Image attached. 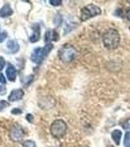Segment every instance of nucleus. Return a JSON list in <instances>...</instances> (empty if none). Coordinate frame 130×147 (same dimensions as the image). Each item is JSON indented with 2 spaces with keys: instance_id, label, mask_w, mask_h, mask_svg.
I'll return each mask as SVG.
<instances>
[{
  "instance_id": "bb28decb",
  "label": "nucleus",
  "mask_w": 130,
  "mask_h": 147,
  "mask_svg": "<svg viewBox=\"0 0 130 147\" xmlns=\"http://www.w3.org/2000/svg\"><path fill=\"white\" fill-rule=\"evenodd\" d=\"M129 30H130V27H129Z\"/></svg>"
},
{
  "instance_id": "7ed1b4c3",
  "label": "nucleus",
  "mask_w": 130,
  "mask_h": 147,
  "mask_svg": "<svg viewBox=\"0 0 130 147\" xmlns=\"http://www.w3.org/2000/svg\"><path fill=\"white\" fill-rule=\"evenodd\" d=\"M77 54L76 49L70 44H65L59 50V58L64 63H70L75 59Z\"/></svg>"
},
{
  "instance_id": "423d86ee",
  "label": "nucleus",
  "mask_w": 130,
  "mask_h": 147,
  "mask_svg": "<svg viewBox=\"0 0 130 147\" xmlns=\"http://www.w3.org/2000/svg\"><path fill=\"white\" fill-rule=\"evenodd\" d=\"M25 132L22 127L18 125H15L11 127L10 129V138L15 142H20L23 140Z\"/></svg>"
},
{
  "instance_id": "ddd939ff",
  "label": "nucleus",
  "mask_w": 130,
  "mask_h": 147,
  "mask_svg": "<svg viewBox=\"0 0 130 147\" xmlns=\"http://www.w3.org/2000/svg\"><path fill=\"white\" fill-rule=\"evenodd\" d=\"M121 136H122V132L120 131L119 129H115L112 132V138H113V142H115L117 145H119V144H120V139H121Z\"/></svg>"
},
{
  "instance_id": "1a4fd4ad",
  "label": "nucleus",
  "mask_w": 130,
  "mask_h": 147,
  "mask_svg": "<svg viewBox=\"0 0 130 147\" xmlns=\"http://www.w3.org/2000/svg\"><path fill=\"white\" fill-rule=\"evenodd\" d=\"M13 14V10H12L11 6L9 4H5L1 9H0V17L1 18H7Z\"/></svg>"
},
{
  "instance_id": "4be33fe9",
  "label": "nucleus",
  "mask_w": 130,
  "mask_h": 147,
  "mask_svg": "<svg viewBox=\"0 0 130 147\" xmlns=\"http://www.w3.org/2000/svg\"><path fill=\"white\" fill-rule=\"evenodd\" d=\"M12 114L14 115H19V114H22V110L21 109H18V108H15L12 110Z\"/></svg>"
},
{
  "instance_id": "0eeeda50",
  "label": "nucleus",
  "mask_w": 130,
  "mask_h": 147,
  "mask_svg": "<svg viewBox=\"0 0 130 147\" xmlns=\"http://www.w3.org/2000/svg\"><path fill=\"white\" fill-rule=\"evenodd\" d=\"M23 95H25V92H23V89L19 88V89H14V90L11 91L10 95L8 96V100L11 102H15V101H19L23 98Z\"/></svg>"
},
{
  "instance_id": "f3484780",
  "label": "nucleus",
  "mask_w": 130,
  "mask_h": 147,
  "mask_svg": "<svg viewBox=\"0 0 130 147\" xmlns=\"http://www.w3.org/2000/svg\"><path fill=\"white\" fill-rule=\"evenodd\" d=\"M124 144L126 146L130 144V131H127L126 134H125V136H124Z\"/></svg>"
},
{
  "instance_id": "5701e85b",
  "label": "nucleus",
  "mask_w": 130,
  "mask_h": 147,
  "mask_svg": "<svg viewBox=\"0 0 130 147\" xmlns=\"http://www.w3.org/2000/svg\"><path fill=\"white\" fill-rule=\"evenodd\" d=\"M27 120L29 123H32V122H34V116H32L31 114H27Z\"/></svg>"
},
{
  "instance_id": "a211bd4d",
  "label": "nucleus",
  "mask_w": 130,
  "mask_h": 147,
  "mask_svg": "<svg viewBox=\"0 0 130 147\" xmlns=\"http://www.w3.org/2000/svg\"><path fill=\"white\" fill-rule=\"evenodd\" d=\"M62 1L63 0H49V3L52 6H60L62 4Z\"/></svg>"
},
{
  "instance_id": "9b49d317",
  "label": "nucleus",
  "mask_w": 130,
  "mask_h": 147,
  "mask_svg": "<svg viewBox=\"0 0 130 147\" xmlns=\"http://www.w3.org/2000/svg\"><path fill=\"white\" fill-rule=\"evenodd\" d=\"M7 48L9 49V51H10L11 53H17L19 51V49H20V46H19L18 42L16 41V40L11 39L7 42Z\"/></svg>"
},
{
  "instance_id": "aec40b11",
  "label": "nucleus",
  "mask_w": 130,
  "mask_h": 147,
  "mask_svg": "<svg viewBox=\"0 0 130 147\" xmlns=\"http://www.w3.org/2000/svg\"><path fill=\"white\" fill-rule=\"evenodd\" d=\"M5 64H6L5 59H4L3 57H0V71H1L4 67H5Z\"/></svg>"
},
{
  "instance_id": "f8f14e48",
  "label": "nucleus",
  "mask_w": 130,
  "mask_h": 147,
  "mask_svg": "<svg viewBox=\"0 0 130 147\" xmlns=\"http://www.w3.org/2000/svg\"><path fill=\"white\" fill-rule=\"evenodd\" d=\"M40 38V28L38 25H34V34L30 35L29 37V41L30 42H36L38 41Z\"/></svg>"
},
{
  "instance_id": "39448f33",
  "label": "nucleus",
  "mask_w": 130,
  "mask_h": 147,
  "mask_svg": "<svg viewBox=\"0 0 130 147\" xmlns=\"http://www.w3.org/2000/svg\"><path fill=\"white\" fill-rule=\"evenodd\" d=\"M101 9L98 6L94 5V4H89L81 9V14H80V20L82 22L89 20L90 18H93L95 16H98L101 14Z\"/></svg>"
},
{
  "instance_id": "412c9836",
  "label": "nucleus",
  "mask_w": 130,
  "mask_h": 147,
  "mask_svg": "<svg viewBox=\"0 0 130 147\" xmlns=\"http://www.w3.org/2000/svg\"><path fill=\"white\" fill-rule=\"evenodd\" d=\"M0 84H6V79H5V77H4L3 74H1V73H0Z\"/></svg>"
},
{
  "instance_id": "9d476101",
  "label": "nucleus",
  "mask_w": 130,
  "mask_h": 147,
  "mask_svg": "<svg viewBox=\"0 0 130 147\" xmlns=\"http://www.w3.org/2000/svg\"><path fill=\"white\" fill-rule=\"evenodd\" d=\"M58 37H59V35L57 34L56 30H47V32L45 34V38H44V40H45V42H49V41H52V40H58L59 39Z\"/></svg>"
},
{
  "instance_id": "f03ea898",
  "label": "nucleus",
  "mask_w": 130,
  "mask_h": 147,
  "mask_svg": "<svg viewBox=\"0 0 130 147\" xmlns=\"http://www.w3.org/2000/svg\"><path fill=\"white\" fill-rule=\"evenodd\" d=\"M54 48V45L52 43H47L44 47H38L32 51V54L30 56V59L34 63L40 64L51 52Z\"/></svg>"
},
{
  "instance_id": "b1692460",
  "label": "nucleus",
  "mask_w": 130,
  "mask_h": 147,
  "mask_svg": "<svg viewBox=\"0 0 130 147\" xmlns=\"http://www.w3.org/2000/svg\"><path fill=\"white\" fill-rule=\"evenodd\" d=\"M126 17L130 21V9H128V10H127V12H126Z\"/></svg>"
},
{
  "instance_id": "393cba45",
  "label": "nucleus",
  "mask_w": 130,
  "mask_h": 147,
  "mask_svg": "<svg viewBox=\"0 0 130 147\" xmlns=\"http://www.w3.org/2000/svg\"><path fill=\"white\" fill-rule=\"evenodd\" d=\"M126 1L128 2V3H130V0H126Z\"/></svg>"
},
{
  "instance_id": "a878e982",
  "label": "nucleus",
  "mask_w": 130,
  "mask_h": 147,
  "mask_svg": "<svg viewBox=\"0 0 130 147\" xmlns=\"http://www.w3.org/2000/svg\"><path fill=\"white\" fill-rule=\"evenodd\" d=\"M126 147H130V144H129V145H127Z\"/></svg>"
},
{
  "instance_id": "20e7f679",
  "label": "nucleus",
  "mask_w": 130,
  "mask_h": 147,
  "mask_svg": "<svg viewBox=\"0 0 130 147\" xmlns=\"http://www.w3.org/2000/svg\"><path fill=\"white\" fill-rule=\"evenodd\" d=\"M68 130V125L63 120H55L50 127V132L55 138H62Z\"/></svg>"
},
{
  "instance_id": "6ab92c4d",
  "label": "nucleus",
  "mask_w": 130,
  "mask_h": 147,
  "mask_svg": "<svg viewBox=\"0 0 130 147\" xmlns=\"http://www.w3.org/2000/svg\"><path fill=\"white\" fill-rule=\"evenodd\" d=\"M8 106H9L8 102H6L5 100H1V101H0V111H2L4 108L8 107Z\"/></svg>"
},
{
  "instance_id": "f257e3e1",
  "label": "nucleus",
  "mask_w": 130,
  "mask_h": 147,
  "mask_svg": "<svg viewBox=\"0 0 130 147\" xmlns=\"http://www.w3.org/2000/svg\"><path fill=\"white\" fill-rule=\"evenodd\" d=\"M119 41H120L119 34L115 28H109L103 35L104 45H105L106 48L110 49V50L117 48L119 44Z\"/></svg>"
},
{
  "instance_id": "6e6552de",
  "label": "nucleus",
  "mask_w": 130,
  "mask_h": 147,
  "mask_svg": "<svg viewBox=\"0 0 130 147\" xmlns=\"http://www.w3.org/2000/svg\"><path fill=\"white\" fill-rule=\"evenodd\" d=\"M6 76L10 82H15L16 80V77H17V70H16V68L14 67L12 64H9L8 67H7Z\"/></svg>"
},
{
  "instance_id": "dca6fc26",
  "label": "nucleus",
  "mask_w": 130,
  "mask_h": 147,
  "mask_svg": "<svg viewBox=\"0 0 130 147\" xmlns=\"http://www.w3.org/2000/svg\"><path fill=\"white\" fill-rule=\"evenodd\" d=\"M7 37V32L0 28V42H3Z\"/></svg>"
},
{
  "instance_id": "2eb2a0df",
  "label": "nucleus",
  "mask_w": 130,
  "mask_h": 147,
  "mask_svg": "<svg viewBox=\"0 0 130 147\" xmlns=\"http://www.w3.org/2000/svg\"><path fill=\"white\" fill-rule=\"evenodd\" d=\"M121 125L125 130H128V131H130V118L129 119H127L125 122L122 123Z\"/></svg>"
},
{
  "instance_id": "4468645a",
  "label": "nucleus",
  "mask_w": 130,
  "mask_h": 147,
  "mask_svg": "<svg viewBox=\"0 0 130 147\" xmlns=\"http://www.w3.org/2000/svg\"><path fill=\"white\" fill-rule=\"evenodd\" d=\"M22 147H36V143L34 141V140H25L23 141Z\"/></svg>"
}]
</instances>
